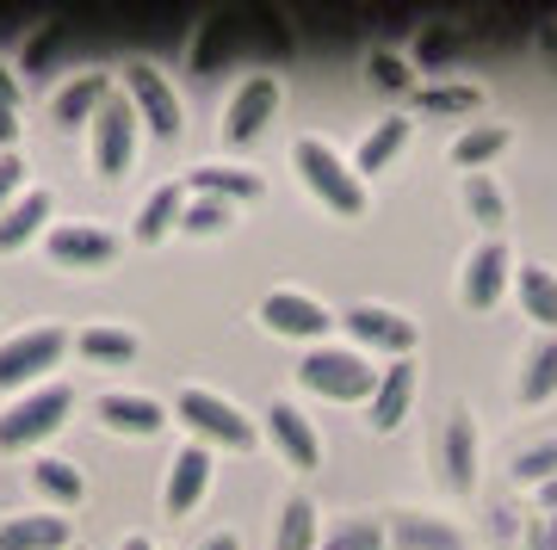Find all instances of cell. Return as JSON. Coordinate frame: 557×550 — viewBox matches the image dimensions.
Here are the masks:
<instances>
[{
  "instance_id": "8d00e7d4",
  "label": "cell",
  "mask_w": 557,
  "mask_h": 550,
  "mask_svg": "<svg viewBox=\"0 0 557 550\" xmlns=\"http://www.w3.org/2000/svg\"><path fill=\"white\" fill-rule=\"evenodd\" d=\"M552 476H557V439L515 458V483H552Z\"/></svg>"
},
{
  "instance_id": "d6a6232c",
  "label": "cell",
  "mask_w": 557,
  "mask_h": 550,
  "mask_svg": "<svg viewBox=\"0 0 557 550\" xmlns=\"http://www.w3.org/2000/svg\"><path fill=\"white\" fill-rule=\"evenodd\" d=\"M465 211L496 229V223H502V186L490 174H465Z\"/></svg>"
},
{
  "instance_id": "74e56055",
  "label": "cell",
  "mask_w": 557,
  "mask_h": 550,
  "mask_svg": "<svg viewBox=\"0 0 557 550\" xmlns=\"http://www.w3.org/2000/svg\"><path fill=\"white\" fill-rule=\"evenodd\" d=\"M416 57H421V62H446V57H458V32H446V25H434V32H421Z\"/></svg>"
},
{
  "instance_id": "52a82bcc",
  "label": "cell",
  "mask_w": 557,
  "mask_h": 550,
  "mask_svg": "<svg viewBox=\"0 0 557 550\" xmlns=\"http://www.w3.org/2000/svg\"><path fill=\"white\" fill-rule=\"evenodd\" d=\"M180 421L193 433H205V439H218V446H236V452H248L255 446V427H248V414L230 402V396L218 390H180Z\"/></svg>"
},
{
  "instance_id": "f546056e",
  "label": "cell",
  "mask_w": 557,
  "mask_h": 550,
  "mask_svg": "<svg viewBox=\"0 0 557 550\" xmlns=\"http://www.w3.org/2000/svg\"><path fill=\"white\" fill-rule=\"evenodd\" d=\"M552 390H557V340H545V347L527 359V372H520V402H527V409H539Z\"/></svg>"
},
{
  "instance_id": "60d3db41",
  "label": "cell",
  "mask_w": 557,
  "mask_h": 550,
  "mask_svg": "<svg viewBox=\"0 0 557 550\" xmlns=\"http://www.w3.org/2000/svg\"><path fill=\"white\" fill-rule=\"evenodd\" d=\"M0 105H20V80L7 75V68H0Z\"/></svg>"
},
{
  "instance_id": "ba28073f",
  "label": "cell",
  "mask_w": 557,
  "mask_h": 550,
  "mask_svg": "<svg viewBox=\"0 0 557 550\" xmlns=\"http://www.w3.org/2000/svg\"><path fill=\"white\" fill-rule=\"evenodd\" d=\"M341 328H347L359 347L391 353V359H409V347H416V322L397 315V310H384V303H354V310H341Z\"/></svg>"
},
{
  "instance_id": "7a4b0ae2",
  "label": "cell",
  "mask_w": 557,
  "mask_h": 550,
  "mask_svg": "<svg viewBox=\"0 0 557 550\" xmlns=\"http://www.w3.org/2000/svg\"><path fill=\"white\" fill-rule=\"evenodd\" d=\"M292 167L304 174V186L329 204L335 216H359L366 211V186H359V174L347 167V161L329 149L322 137H298V149H292Z\"/></svg>"
},
{
  "instance_id": "ab89813d",
  "label": "cell",
  "mask_w": 557,
  "mask_h": 550,
  "mask_svg": "<svg viewBox=\"0 0 557 550\" xmlns=\"http://www.w3.org/2000/svg\"><path fill=\"white\" fill-rule=\"evenodd\" d=\"M13 137H20V118H13V105H0V149L13 155Z\"/></svg>"
},
{
  "instance_id": "d590c367",
  "label": "cell",
  "mask_w": 557,
  "mask_h": 550,
  "mask_svg": "<svg viewBox=\"0 0 557 550\" xmlns=\"http://www.w3.org/2000/svg\"><path fill=\"white\" fill-rule=\"evenodd\" d=\"M397 538H403L409 550H465V545H458V532H446V526H421L416 513H409V520L397 526Z\"/></svg>"
},
{
  "instance_id": "4dcf8cb0",
  "label": "cell",
  "mask_w": 557,
  "mask_h": 550,
  "mask_svg": "<svg viewBox=\"0 0 557 550\" xmlns=\"http://www.w3.org/2000/svg\"><path fill=\"white\" fill-rule=\"evenodd\" d=\"M317 550H384V526L379 520H366V513H354V520L329 526V538H322Z\"/></svg>"
},
{
  "instance_id": "4316f807",
  "label": "cell",
  "mask_w": 557,
  "mask_h": 550,
  "mask_svg": "<svg viewBox=\"0 0 557 550\" xmlns=\"http://www.w3.org/2000/svg\"><path fill=\"white\" fill-rule=\"evenodd\" d=\"M81 359H94V365H131L137 359V335H124V328H81Z\"/></svg>"
},
{
  "instance_id": "ee69618b",
  "label": "cell",
  "mask_w": 557,
  "mask_h": 550,
  "mask_svg": "<svg viewBox=\"0 0 557 550\" xmlns=\"http://www.w3.org/2000/svg\"><path fill=\"white\" fill-rule=\"evenodd\" d=\"M119 550H156V545H149V538H143V532H131V538H124Z\"/></svg>"
},
{
  "instance_id": "cb8c5ba5",
  "label": "cell",
  "mask_w": 557,
  "mask_h": 550,
  "mask_svg": "<svg viewBox=\"0 0 557 550\" xmlns=\"http://www.w3.org/2000/svg\"><path fill=\"white\" fill-rule=\"evenodd\" d=\"M317 508L304 501V495H292L285 508H278V526H273V550H317Z\"/></svg>"
},
{
  "instance_id": "3957f363",
  "label": "cell",
  "mask_w": 557,
  "mask_h": 550,
  "mask_svg": "<svg viewBox=\"0 0 557 550\" xmlns=\"http://www.w3.org/2000/svg\"><path fill=\"white\" fill-rule=\"evenodd\" d=\"M75 409V390L69 384H38V390H25L13 409H0V452H25V446H38L50 433L69 421Z\"/></svg>"
},
{
  "instance_id": "44dd1931",
  "label": "cell",
  "mask_w": 557,
  "mask_h": 550,
  "mask_svg": "<svg viewBox=\"0 0 557 550\" xmlns=\"http://www.w3.org/2000/svg\"><path fill=\"white\" fill-rule=\"evenodd\" d=\"M515 291H520V310L533 315L539 328H557V273L552 266H520Z\"/></svg>"
},
{
  "instance_id": "7c38bea8",
  "label": "cell",
  "mask_w": 557,
  "mask_h": 550,
  "mask_svg": "<svg viewBox=\"0 0 557 550\" xmlns=\"http://www.w3.org/2000/svg\"><path fill=\"white\" fill-rule=\"evenodd\" d=\"M205 489H211V452L205 446H180L174 464H168V489H161L168 520H186L205 501Z\"/></svg>"
},
{
  "instance_id": "b9f144b4",
  "label": "cell",
  "mask_w": 557,
  "mask_h": 550,
  "mask_svg": "<svg viewBox=\"0 0 557 550\" xmlns=\"http://www.w3.org/2000/svg\"><path fill=\"white\" fill-rule=\"evenodd\" d=\"M539 43H545V57L557 62V25H539Z\"/></svg>"
},
{
  "instance_id": "277c9868",
  "label": "cell",
  "mask_w": 557,
  "mask_h": 550,
  "mask_svg": "<svg viewBox=\"0 0 557 550\" xmlns=\"http://www.w3.org/2000/svg\"><path fill=\"white\" fill-rule=\"evenodd\" d=\"M124 99H131V112H137L149 130H156L161 142H174L180 130H186V112H180V93L168 87V75H161L156 62H124Z\"/></svg>"
},
{
  "instance_id": "9a60e30c",
  "label": "cell",
  "mask_w": 557,
  "mask_h": 550,
  "mask_svg": "<svg viewBox=\"0 0 557 550\" xmlns=\"http://www.w3.org/2000/svg\"><path fill=\"white\" fill-rule=\"evenodd\" d=\"M409 402H416V365H409V359H397V365H384L379 390H372L366 427H372V433H397L403 414H409Z\"/></svg>"
},
{
  "instance_id": "e575fe53",
  "label": "cell",
  "mask_w": 557,
  "mask_h": 550,
  "mask_svg": "<svg viewBox=\"0 0 557 550\" xmlns=\"http://www.w3.org/2000/svg\"><path fill=\"white\" fill-rule=\"evenodd\" d=\"M223 223H230V204H223V198H199V204L180 211V229H186V236H218Z\"/></svg>"
},
{
  "instance_id": "603a6c76",
  "label": "cell",
  "mask_w": 557,
  "mask_h": 550,
  "mask_svg": "<svg viewBox=\"0 0 557 550\" xmlns=\"http://www.w3.org/2000/svg\"><path fill=\"white\" fill-rule=\"evenodd\" d=\"M403 142H409V118H384L372 137L359 142L354 155V174H379V167H391V161L403 155Z\"/></svg>"
},
{
  "instance_id": "83f0119b",
  "label": "cell",
  "mask_w": 557,
  "mask_h": 550,
  "mask_svg": "<svg viewBox=\"0 0 557 550\" xmlns=\"http://www.w3.org/2000/svg\"><path fill=\"white\" fill-rule=\"evenodd\" d=\"M416 105L428 112V118H458V112H483V87H421Z\"/></svg>"
},
{
  "instance_id": "9c48e42d",
  "label": "cell",
  "mask_w": 557,
  "mask_h": 550,
  "mask_svg": "<svg viewBox=\"0 0 557 550\" xmlns=\"http://www.w3.org/2000/svg\"><path fill=\"white\" fill-rule=\"evenodd\" d=\"M267 118H278V80L273 75H248L230 93V112H223V142L242 149V142H255L267 130Z\"/></svg>"
},
{
  "instance_id": "f35d334b",
  "label": "cell",
  "mask_w": 557,
  "mask_h": 550,
  "mask_svg": "<svg viewBox=\"0 0 557 550\" xmlns=\"http://www.w3.org/2000/svg\"><path fill=\"white\" fill-rule=\"evenodd\" d=\"M20 179H25V161L20 155H0V211L20 198Z\"/></svg>"
},
{
  "instance_id": "4fadbf2b",
  "label": "cell",
  "mask_w": 557,
  "mask_h": 550,
  "mask_svg": "<svg viewBox=\"0 0 557 550\" xmlns=\"http://www.w3.org/2000/svg\"><path fill=\"white\" fill-rule=\"evenodd\" d=\"M502 285H508V248L502 241H483L478 254L465 260V278H458V297H465V310H496L502 303Z\"/></svg>"
},
{
  "instance_id": "30bf717a",
  "label": "cell",
  "mask_w": 557,
  "mask_h": 550,
  "mask_svg": "<svg viewBox=\"0 0 557 550\" xmlns=\"http://www.w3.org/2000/svg\"><path fill=\"white\" fill-rule=\"evenodd\" d=\"M341 315H329L317 297L304 291H267L260 297V328H273V335H292V340H329Z\"/></svg>"
},
{
  "instance_id": "f1b7e54d",
  "label": "cell",
  "mask_w": 557,
  "mask_h": 550,
  "mask_svg": "<svg viewBox=\"0 0 557 550\" xmlns=\"http://www.w3.org/2000/svg\"><path fill=\"white\" fill-rule=\"evenodd\" d=\"M193 186H199L205 198H223V204H236V198H260V179L242 174V167H199Z\"/></svg>"
},
{
  "instance_id": "6da1fadb",
  "label": "cell",
  "mask_w": 557,
  "mask_h": 550,
  "mask_svg": "<svg viewBox=\"0 0 557 550\" xmlns=\"http://www.w3.org/2000/svg\"><path fill=\"white\" fill-rule=\"evenodd\" d=\"M379 365H366L359 347H317V353L298 359V384L304 390L329 396V402H372L379 390Z\"/></svg>"
},
{
  "instance_id": "7bdbcfd3",
  "label": "cell",
  "mask_w": 557,
  "mask_h": 550,
  "mask_svg": "<svg viewBox=\"0 0 557 550\" xmlns=\"http://www.w3.org/2000/svg\"><path fill=\"white\" fill-rule=\"evenodd\" d=\"M205 550H242V545H236V532H218V538H211Z\"/></svg>"
},
{
  "instance_id": "7402d4cb",
  "label": "cell",
  "mask_w": 557,
  "mask_h": 550,
  "mask_svg": "<svg viewBox=\"0 0 557 550\" xmlns=\"http://www.w3.org/2000/svg\"><path fill=\"white\" fill-rule=\"evenodd\" d=\"M180 211H186L180 186H156V192H149V204H143V216H137V229H131V236H137L143 248H156V241L180 223Z\"/></svg>"
},
{
  "instance_id": "8fae6325",
  "label": "cell",
  "mask_w": 557,
  "mask_h": 550,
  "mask_svg": "<svg viewBox=\"0 0 557 550\" xmlns=\"http://www.w3.org/2000/svg\"><path fill=\"white\" fill-rule=\"evenodd\" d=\"M267 439H273V452L285 458L292 471H317V464H322L317 427H310L304 409H292V402H273V409H267Z\"/></svg>"
},
{
  "instance_id": "1f68e13d",
  "label": "cell",
  "mask_w": 557,
  "mask_h": 550,
  "mask_svg": "<svg viewBox=\"0 0 557 550\" xmlns=\"http://www.w3.org/2000/svg\"><path fill=\"white\" fill-rule=\"evenodd\" d=\"M62 38H69V25H62V20H44L38 38H25V50H20V68H25V75L38 80L44 68H50V57L62 50Z\"/></svg>"
},
{
  "instance_id": "2e32d148",
  "label": "cell",
  "mask_w": 557,
  "mask_h": 550,
  "mask_svg": "<svg viewBox=\"0 0 557 550\" xmlns=\"http://www.w3.org/2000/svg\"><path fill=\"white\" fill-rule=\"evenodd\" d=\"M94 414H100L112 433H137V439H149V433L168 427V409H161L156 396H124V390H112V396H100V402H94Z\"/></svg>"
},
{
  "instance_id": "5b68a950",
  "label": "cell",
  "mask_w": 557,
  "mask_h": 550,
  "mask_svg": "<svg viewBox=\"0 0 557 550\" xmlns=\"http://www.w3.org/2000/svg\"><path fill=\"white\" fill-rule=\"evenodd\" d=\"M137 142H143V118L131 112V99H106L100 118H94V167L100 179H124L137 167Z\"/></svg>"
},
{
  "instance_id": "ffe728a7",
  "label": "cell",
  "mask_w": 557,
  "mask_h": 550,
  "mask_svg": "<svg viewBox=\"0 0 557 550\" xmlns=\"http://www.w3.org/2000/svg\"><path fill=\"white\" fill-rule=\"evenodd\" d=\"M446 483L458 495L478 483V427H471V414H453L446 421Z\"/></svg>"
},
{
  "instance_id": "836d02e7",
  "label": "cell",
  "mask_w": 557,
  "mask_h": 550,
  "mask_svg": "<svg viewBox=\"0 0 557 550\" xmlns=\"http://www.w3.org/2000/svg\"><path fill=\"white\" fill-rule=\"evenodd\" d=\"M366 80H372L379 93H403V87H409V62H403L397 50H372V62H366Z\"/></svg>"
},
{
  "instance_id": "8992f818",
  "label": "cell",
  "mask_w": 557,
  "mask_h": 550,
  "mask_svg": "<svg viewBox=\"0 0 557 550\" xmlns=\"http://www.w3.org/2000/svg\"><path fill=\"white\" fill-rule=\"evenodd\" d=\"M62 347H69L62 328H25V335L0 340V390H32L62 359Z\"/></svg>"
},
{
  "instance_id": "5bb4252c",
  "label": "cell",
  "mask_w": 557,
  "mask_h": 550,
  "mask_svg": "<svg viewBox=\"0 0 557 550\" xmlns=\"http://www.w3.org/2000/svg\"><path fill=\"white\" fill-rule=\"evenodd\" d=\"M112 254H119V241L106 236V229H94V223H62V229H50V260L57 266L94 273V266H112Z\"/></svg>"
},
{
  "instance_id": "d4e9b609",
  "label": "cell",
  "mask_w": 557,
  "mask_h": 550,
  "mask_svg": "<svg viewBox=\"0 0 557 550\" xmlns=\"http://www.w3.org/2000/svg\"><path fill=\"white\" fill-rule=\"evenodd\" d=\"M32 483H38L57 508H75L81 495H87V483H81V471L69 458H32Z\"/></svg>"
},
{
  "instance_id": "484cf974",
  "label": "cell",
  "mask_w": 557,
  "mask_h": 550,
  "mask_svg": "<svg viewBox=\"0 0 557 550\" xmlns=\"http://www.w3.org/2000/svg\"><path fill=\"white\" fill-rule=\"evenodd\" d=\"M502 149H508V130H502V124H478V130H465V137L453 142V161L465 174H483Z\"/></svg>"
},
{
  "instance_id": "f6af8a7d",
  "label": "cell",
  "mask_w": 557,
  "mask_h": 550,
  "mask_svg": "<svg viewBox=\"0 0 557 550\" xmlns=\"http://www.w3.org/2000/svg\"><path fill=\"white\" fill-rule=\"evenodd\" d=\"M545 508H557V476H552V483H545Z\"/></svg>"
},
{
  "instance_id": "ac0fdd59",
  "label": "cell",
  "mask_w": 557,
  "mask_h": 550,
  "mask_svg": "<svg viewBox=\"0 0 557 550\" xmlns=\"http://www.w3.org/2000/svg\"><path fill=\"white\" fill-rule=\"evenodd\" d=\"M0 550H69V520H57V513H13V520H0Z\"/></svg>"
},
{
  "instance_id": "e0dca14e",
  "label": "cell",
  "mask_w": 557,
  "mask_h": 550,
  "mask_svg": "<svg viewBox=\"0 0 557 550\" xmlns=\"http://www.w3.org/2000/svg\"><path fill=\"white\" fill-rule=\"evenodd\" d=\"M106 99H112V75H106V68H87V75H75L69 87H62L50 112H57L62 130H75L81 118H87V124L100 118V105H106Z\"/></svg>"
},
{
  "instance_id": "d6986e66",
  "label": "cell",
  "mask_w": 557,
  "mask_h": 550,
  "mask_svg": "<svg viewBox=\"0 0 557 550\" xmlns=\"http://www.w3.org/2000/svg\"><path fill=\"white\" fill-rule=\"evenodd\" d=\"M44 216H50V192L44 186H32V192H20L7 211H0V254H13V248H25V241L44 229Z\"/></svg>"
}]
</instances>
